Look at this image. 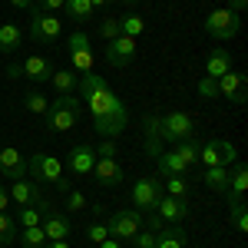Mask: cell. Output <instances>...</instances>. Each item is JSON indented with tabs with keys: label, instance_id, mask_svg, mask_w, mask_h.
Here are the masks:
<instances>
[{
	"label": "cell",
	"instance_id": "1",
	"mask_svg": "<svg viewBox=\"0 0 248 248\" xmlns=\"http://www.w3.org/2000/svg\"><path fill=\"white\" fill-rule=\"evenodd\" d=\"M77 93L86 99V109L93 116L96 136L116 139V136L126 133V126H129V109H126V103L116 96L113 86L106 83V77H99L93 70H90V73H79Z\"/></svg>",
	"mask_w": 248,
	"mask_h": 248
},
{
	"label": "cell",
	"instance_id": "2",
	"mask_svg": "<svg viewBox=\"0 0 248 248\" xmlns=\"http://www.w3.org/2000/svg\"><path fill=\"white\" fill-rule=\"evenodd\" d=\"M27 172H30L33 179H43V182L57 186L63 195L70 192V182H66V169H63V162H60L57 155H50V153H33L30 159H27Z\"/></svg>",
	"mask_w": 248,
	"mask_h": 248
},
{
	"label": "cell",
	"instance_id": "3",
	"mask_svg": "<svg viewBox=\"0 0 248 248\" xmlns=\"http://www.w3.org/2000/svg\"><path fill=\"white\" fill-rule=\"evenodd\" d=\"M79 119V99L77 96H57L50 99V109H46V129L50 133H70Z\"/></svg>",
	"mask_w": 248,
	"mask_h": 248
},
{
	"label": "cell",
	"instance_id": "4",
	"mask_svg": "<svg viewBox=\"0 0 248 248\" xmlns=\"http://www.w3.org/2000/svg\"><path fill=\"white\" fill-rule=\"evenodd\" d=\"M205 33H209L212 40H218V43H225V40L238 37V30H242V17L235 14V10H229V7H215L209 17H205Z\"/></svg>",
	"mask_w": 248,
	"mask_h": 248
},
{
	"label": "cell",
	"instance_id": "5",
	"mask_svg": "<svg viewBox=\"0 0 248 248\" xmlns=\"http://www.w3.org/2000/svg\"><path fill=\"white\" fill-rule=\"evenodd\" d=\"M33 10V7H30ZM60 33H63V20L57 14H46V10H33L30 14V40L33 43H43V46H50V43H57Z\"/></svg>",
	"mask_w": 248,
	"mask_h": 248
},
{
	"label": "cell",
	"instance_id": "6",
	"mask_svg": "<svg viewBox=\"0 0 248 248\" xmlns=\"http://www.w3.org/2000/svg\"><path fill=\"white\" fill-rule=\"evenodd\" d=\"M106 229H109V238H119V242L126 245V242L136 238V232L142 229V212H136V209L113 212V215L106 218Z\"/></svg>",
	"mask_w": 248,
	"mask_h": 248
},
{
	"label": "cell",
	"instance_id": "7",
	"mask_svg": "<svg viewBox=\"0 0 248 248\" xmlns=\"http://www.w3.org/2000/svg\"><path fill=\"white\" fill-rule=\"evenodd\" d=\"M162 139L166 146L169 142H186V139H195V123L186 109H172V113L162 116Z\"/></svg>",
	"mask_w": 248,
	"mask_h": 248
},
{
	"label": "cell",
	"instance_id": "8",
	"mask_svg": "<svg viewBox=\"0 0 248 248\" xmlns=\"http://www.w3.org/2000/svg\"><path fill=\"white\" fill-rule=\"evenodd\" d=\"M136 57H139V40H133V37H123V33H119L116 40L106 43V63H109L113 70L133 66Z\"/></svg>",
	"mask_w": 248,
	"mask_h": 248
},
{
	"label": "cell",
	"instance_id": "9",
	"mask_svg": "<svg viewBox=\"0 0 248 248\" xmlns=\"http://www.w3.org/2000/svg\"><path fill=\"white\" fill-rule=\"evenodd\" d=\"M238 162V149L232 146L229 139H209L199 153V166H235Z\"/></svg>",
	"mask_w": 248,
	"mask_h": 248
},
{
	"label": "cell",
	"instance_id": "10",
	"mask_svg": "<svg viewBox=\"0 0 248 248\" xmlns=\"http://www.w3.org/2000/svg\"><path fill=\"white\" fill-rule=\"evenodd\" d=\"M66 50H70V70H73V73H90V70H93V46H90V37H86L83 30L70 33Z\"/></svg>",
	"mask_w": 248,
	"mask_h": 248
},
{
	"label": "cell",
	"instance_id": "11",
	"mask_svg": "<svg viewBox=\"0 0 248 248\" xmlns=\"http://www.w3.org/2000/svg\"><path fill=\"white\" fill-rule=\"evenodd\" d=\"M133 205H136V212H153L155 209V202L162 199V182L159 179H136L133 182Z\"/></svg>",
	"mask_w": 248,
	"mask_h": 248
},
{
	"label": "cell",
	"instance_id": "12",
	"mask_svg": "<svg viewBox=\"0 0 248 248\" xmlns=\"http://www.w3.org/2000/svg\"><path fill=\"white\" fill-rule=\"evenodd\" d=\"M142 146H146V155H149L153 162L162 155V149H166V139H162V116L149 113L146 119H142Z\"/></svg>",
	"mask_w": 248,
	"mask_h": 248
},
{
	"label": "cell",
	"instance_id": "13",
	"mask_svg": "<svg viewBox=\"0 0 248 248\" xmlns=\"http://www.w3.org/2000/svg\"><path fill=\"white\" fill-rule=\"evenodd\" d=\"M7 192H10V202H17V205H33V209H40L46 202L40 182H33V179H17V182H10Z\"/></svg>",
	"mask_w": 248,
	"mask_h": 248
},
{
	"label": "cell",
	"instance_id": "14",
	"mask_svg": "<svg viewBox=\"0 0 248 248\" xmlns=\"http://www.w3.org/2000/svg\"><path fill=\"white\" fill-rule=\"evenodd\" d=\"M90 175L96 179V186H103V189H113V186H119V182L126 179L123 162H119V159H103V155H96V166H93Z\"/></svg>",
	"mask_w": 248,
	"mask_h": 248
},
{
	"label": "cell",
	"instance_id": "15",
	"mask_svg": "<svg viewBox=\"0 0 248 248\" xmlns=\"http://www.w3.org/2000/svg\"><path fill=\"white\" fill-rule=\"evenodd\" d=\"M155 215L166 222V225H182L186 222V215H189V199H172L162 192V199L155 202Z\"/></svg>",
	"mask_w": 248,
	"mask_h": 248
},
{
	"label": "cell",
	"instance_id": "16",
	"mask_svg": "<svg viewBox=\"0 0 248 248\" xmlns=\"http://www.w3.org/2000/svg\"><path fill=\"white\" fill-rule=\"evenodd\" d=\"M215 83H218V96H225L229 103H235V106H242V103H245V96H248V79H245V73L229 70L225 77H218Z\"/></svg>",
	"mask_w": 248,
	"mask_h": 248
},
{
	"label": "cell",
	"instance_id": "17",
	"mask_svg": "<svg viewBox=\"0 0 248 248\" xmlns=\"http://www.w3.org/2000/svg\"><path fill=\"white\" fill-rule=\"evenodd\" d=\"M66 166H70V172H73V175L86 179V175L93 172V166H96V149H93V146H86V142L73 146V149H70V155H66Z\"/></svg>",
	"mask_w": 248,
	"mask_h": 248
},
{
	"label": "cell",
	"instance_id": "18",
	"mask_svg": "<svg viewBox=\"0 0 248 248\" xmlns=\"http://www.w3.org/2000/svg\"><path fill=\"white\" fill-rule=\"evenodd\" d=\"M0 175L17 182V179H27V159L23 153H17L14 146H3L0 149Z\"/></svg>",
	"mask_w": 248,
	"mask_h": 248
},
{
	"label": "cell",
	"instance_id": "19",
	"mask_svg": "<svg viewBox=\"0 0 248 248\" xmlns=\"http://www.w3.org/2000/svg\"><path fill=\"white\" fill-rule=\"evenodd\" d=\"M20 77L33 79V83H50V77H53V63L46 57H27L23 63H20Z\"/></svg>",
	"mask_w": 248,
	"mask_h": 248
},
{
	"label": "cell",
	"instance_id": "20",
	"mask_svg": "<svg viewBox=\"0 0 248 248\" xmlns=\"http://www.w3.org/2000/svg\"><path fill=\"white\" fill-rule=\"evenodd\" d=\"M40 229H43V235H46V242H63V238H70V232H73L70 229V218L60 215L57 209L40 222Z\"/></svg>",
	"mask_w": 248,
	"mask_h": 248
},
{
	"label": "cell",
	"instance_id": "21",
	"mask_svg": "<svg viewBox=\"0 0 248 248\" xmlns=\"http://www.w3.org/2000/svg\"><path fill=\"white\" fill-rule=\"evenodd\" d=\"M245 192H248V169L245 162H235L232 166V175H229V205L232 202H245Z\"/></svg>",
	"mask_w": 248,
	"mask_h": 248
},
{
	"label": "cell",
	"instance_id": "22",
	"mask_svg": "<svg viewBox=\"0 0 248 248\" xmlns=\"http://www.w3.org/2000/svg\"><path fill=\"white\" fill-rule=\"evenodd\" d=\"M229 70H232V53L225 46H215L209 57H205V77L218 79V77H225Z\"/></svg>",
	"mask_w": 248,
	"mask_h": 248
},
{
	"label": "cell",
	"instance_id": "23",
	"mask_svg": "<svg viewBox=\"0 0 248 248\" xmlns=\"http://www.w3.org/2000/svg\"><path fill=\"white\" fill-rule=\"evenodd\" d=\"M155 169H159V175L162 179H169V175H189V166L175 155V149H162V155L155 159Z\"/></svg>",
	"mask_w": 248,
	"mask_h": 248
},
{
	"label": "cell",
	"instance_id": "24",
	"mask_svg": "<svg viewBox=\"0 0 248 248\" xmlns=\"http://www.w3.org/2000/svg\"><path fill=\"white\" fill-rule=\"evenodd\" d=\"M189 242V232L182 225H162L155 232V248H186Z\"/></svg>",
	"mask_w": 248,
	"mask_h": 248
},
{
	"label": "cell",
	"instance_id": "25",
	"mask_svg": "<svg viewBox=\"0 0 248 248\" xmlns=\"http://www.w3.org/2000/svg\"><path fill=\"white\" fill-rule=\"evenodd\" d=\"M229 175H232L229 166H205V169H202V182H205L212 192H222V195H225V192H229Z\"/></svg>",
	"mask_w": 248,
	"mask_h": 248
},
{
	"label": "cell",
	"instance_id": "26",
	"mask_svg": "<svg viewBox=\"0 0 248 248\" xmlns=\"http://www.w3.org/2000/svg\"><path fill=\"white\" fill-rule=\"evenodd\" d=\"M63 10H66V17L73 20V23H90V20L96 17V10H93L90 0H66Z\"/></svg>",
	"mask_w": 248,
	"mask_h": 248
},
{
	"label": "cell",
	"instance_id": "27",
	"mask_svg": "<svg viewBox=\"0 0 248 248\" xmlns=\"http://www.w3.org/2000/svg\"><path fill=\"white\" fill-rule=\"evenodd\" d=\"M50 83H53L57 96H73V93H77V83H79V77L73 73V70H53Z\"/></svg>",
	"mask_w": 248,
	"mask_h": 248
},
{
	"label": "cell",
	"instance_id": "28",
	"mask_svg": "<svg viewBox=\"0 0 248 248\" xmlns=\"http://www.w3.org/2000/svg\"><path fill=\"white\" fill-rule=\"evenodd\" d=\"M23 43V30L17 23H0V53H14Z\"/></svg>",
	"mask_w": 248,
	"mask_h": 248
},
{
	"label": "cell",
	"instance_id": "29",
	"mask_svg": "<svg viewBox=\"0 0 248 248\" xmlns=\"http://www.w3.org/2000/svg\"><path fill=\"white\" fill-rule=\"evenodd\" d=\"M172 149H175V155L186 162V166H199V153H202V142H195V139H186V142H172Z\"/></svg>",
	"mask_w": 248,
	"mask_h": 248
},
{
	"label": "cell",
	"instance_id": "30",
	"mask_svg": "<svg viewBox=\"0 0 248 248\" xmlns=\"http://www.w3.org/2000/svg\"><path fill=\"white\" fill-rule=\"evenodd\" d=\"M116 20H119V33H123V37L139 40L146 33V20L139 17V14H126V17H116Z\"/></svg>",
	"mask_w": 248,
	"mask_h": 248
},
{
	"label": "cell",
	"instance_id": "31",
	"mask_svg": "<svg viewBox=\"0 0 248 248\" xmlns=\"http://www.w3.org/2000/svg\"><path fill=\"white\" fill-rule=\"evenodd\" d=\"M17 218L10 212H0V245H14L17 242Z\"/></svg>",
	"mask_w": 248,
	"mask_h": 248
},
{
	"label": "cell",
	"instance_id": "32",
	"mask_svg": "<svg viewBox=\"0 0 248 248\" xmlns=\"http://www.w3.org/2000/svg\"><path fill=\"white\" fill-rule=\"evenodd\" d=\"M17 242H20V248H43L46 245V235H43L40 225H33V229H20Z\"/></svg>",
	"mask_w": 248,
	"mask_h": 248
},
{
	"label": "cell",
	"instance_id": "33",
	"mask_svg": "<svg viewBox=\"0 0 248 248\" xmlns=\"http://www.w3.org/2000/svg\"><path fill=\"white\" fill-rule=\"evenodd\" d=\"M23 106H27V113H33V116H46V109H50V99L40 93V90H30V93L23 96Z\"/></svg>",
	"mask_w": 248,
	"mask_h": 248
},
{
	"label": "cell",
	"instance_id": "34",
	"mask_svg": "<svg viewBox=\"0 0 248 248\" xmlns=\"http://www.w3.org/2000/svg\"><path fill=\"white\" fill-rule=\"evenodd\" d=\"M189 192H192V186H189L186 175H169L166 179V195H172V199H189Z\"/></svg>",
	"mask_w": 248,
	"mask_h": 248
},
{
	"label": "cell",
	"instance_id": "35",
	"mask_svg": "<svg viewBox=\"0 0 248 248\" xmlns=\"http://www.w3.org/2000/svg\"><path fill=\"white\" fill-rule=\"evenodd\" d=\"M14 218H17V229H33V225H40V222H43L40 209H33V205H20Z\"/></svg>",
	"mask_w": 248,
	"mask_h": 248
},
{
	"label": "cell",
	"instance_id": "36",
	"mask_svg": "<svg viewBox=\"0 0 248 248\" xmlns=\"http://www.w3.org/2000/svg\"><path fill=\"white\" fill-rule=\"evenodd\" d=\"M229 218H232V229H235V232H248V209H245V202H232V205H229Z\"/></svg>",
	"mask_w": 248,
	"mask_h": 248
},
{
	"label": "cell",
	"instance_id": "37",
	"mask_svg": "<svg viewBox=\"0 0 248 248\" xmlns=\"http://www.w3.org/2000/svg\"><path fill=\"white\" fill-rule=\"evenodd\" d=\"M86 238H90L93 245H99V242H106V238H109V229H106V222H99V218H93V222H90V229H86Z\"/></svg>",
	"mask_w": 248,
	"mask_h": 248
},
{
	"label": "cell",
	"instance_id": "38",
	"mask_svg": "<svg viewBox=\"0 0 248 248\" xmlns=\"http://www.w3.org/2000/svg\"><path fill=\"white\" fill-rule=\"evenodd\" d=\"M195 90H199L202 99H218V83H215L212 77H202L199 83H195Z\"/></svg>",
	"mask_w": 248,
	"mask_h": 248
},
{
	"label": "cell",
	"instance_id": "39",
	"mask_svg": "<svg viewBox=\"0 0 248 248\" xmlns=\"http://www.w3.org/2000/svg\"><path fill=\"white\" fill-rule=\"evenodd\" d=\"M99 37L106 40V43H109V40H116V37H119V20H116V17H106V20H103V27H99Z\"/></svg>",
	"mask_w": 248,
	"mask_h": 248
},
{
	"label": "cell",
	"instance_id": "40",
	"mask_svg": "<svg viewBox=\"0 0 248 248\" xmlns=\"http://www.w3.org/2000/svg\"><path fill=\"white\" fill-rule=\"evenodd\" d=\"M66 205H70V212H83L90 202H86V195H83L79 189H70L66 192Z\"/></svg>",
	"mask_w": 248,
	"mask_h": 248
},
{
	"label": "cell",
	"instance_id": "41",
	"mask_svg": "<svg viewBox=\"0 0 248 248\" xmlns=\"http://www.w3.org/2000/svg\"><path fill=\"white\" fill-rule=\"evenodd\" d=\"M133 248H155V232L149 229H139L133 238Z\"/></svg>",
	"mask_w": 248,
	"mask_h": 248
},
{
	"label": "cell",
	"instance_id": "42",
	"mask_svg": "<svg viewBox=\"0 0 248 248\" xmlns=\"http://www.w3.org/2000/svg\"><path fill=\"white\" fill-rule=\"evenodd\" d=\"M63 3H66V0H33V10H46V14H57V10H63Z\"/></svg>",
	"mask_w": 248,
	"mask_h": 248
},
{
	"label": "cell",
	"instance_id": "43",
	"mask_svg": "<svg viewBox=\"0 0 248 248\" xmlns=\"http://www.w3.org/2000/svg\"><path fill=\"white\" fill-rule=\"evenodd\" d=\"M116 153H119V149H116L113 139H103V142L96 146V155H103V159H116Z\"/></svg>",
	"mask_w": 248,
	"mask_h": 248
},
{
	"label": "cell",
	"instance_id": "44",
	"mask_svg": "<svg viewBox=\"0 0 248 248\" xmlns=\"http://www.w3.org/2000/svg\"><path fill=\"white\" fill-rule=\"evenodd\" d=\"M10 209V192H7V186L0 182V212H7Z\"/></svg>",
	"mask_w": 248,
	"mask_h": 248
},
{
	"label": "cell",
	"instance_id": "45",
	"mask_svg": "<svg viewBox=\"0 0 248 248\" xmlns=\"http://www.w3.org/2000/svg\"><path fill=\"white\" fill-rule=\"evenodd\" d=\"M225 7H229V10H235V14L242 17V14H245V7H248V0H229Z\"/></svg>",
	"mask_w": 248,
	"mask_h": 248
},
{
	"label": "cell",
	"instance_id": "46",
	"mask_svg": "<svg viewBox=\"0 0 248 248\" xmlns=\"http://www.w3.org/2000/svg\"><path fill=\"white\" fill-rule=\"evenodd\" d=\"M10 7H17V10H27V7H33V0H7Z\"/></svg>",
	"mask_w": 248,
	"mask_h": 248
},
{
	"label": "cell",
	"instance_id": "47",
	"mask_svg": "<svg viewBox=\"0 0 248 248\" xmlns=\"http://www.w3.org/2000/svg\"><path fill=\"white\" fill-rule=\"evenodd\" d=\"M96 248H123V242L119 238H106V242H99Z\"/></svg>",
	"mask_w": 248,
	"mask_h": 248
},
{
	"label": "cell",
	"instance_id": "48",
	"mask_svg": "<svg viewBox=\"0 0 248 248\" xmlns=\"http://www.w3.org/2000/svg\"><path fill=\"white\" fill-rule=\"evenodd\" d=\"M7 77H10V79L20 77V63H10V66H7Z\"/></svg>",
	"mask_w": 248,
	"mask_h": 248
},
{
	"label": "cell",
	"instance_id": "49",
	"mask_svg": "<svg viewBox=\"0 0 248 248\" xmlns=\"http://www.w3.org/2000/svg\"><path fill=\"white\" fill-rule=\"evenodd\" d=\"M43 248H73V245H70V242L63 238V242H46V245H43Z\"/></svg>",
	"mask_w": 248,
	"mask_h": 248
},
{
	"label": "cell",
	"instance_id": "50",
	"mask_svg": "<svg viewBox=\"0 0 248 248\" xmlns=\"http://www.w3.org/2000/svg\"><path fill=\"white\" fill-rule=\"evenodd\" d=\"M90 3H93V10H103V7H109L113 0H90Z\"/></svg>",
	"mask_w": 248,
	"mask_h": 248
},
{
	"label": "cell",
	"instance_id": "51",
	"mask_svg": "<svg viewBox=\"0 0 248 248\" xmlns=\"http://www.w3.org/2000/svg\"><path fill=\"white\" fill-rule=\"evenodd\" d=\"M123 7H136V3H142V0H119Z\"/></svg>",
	"mask_w": 248,
	"mask_h": 248
}]
</instances>
